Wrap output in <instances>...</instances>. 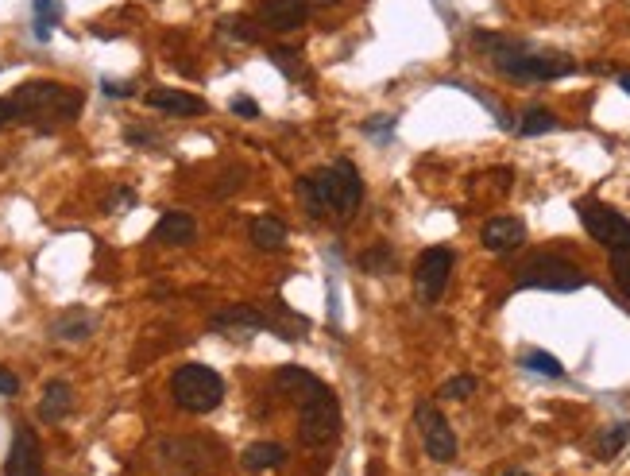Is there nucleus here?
I'll use <instances>...</instances> for the list:
<instances>
[{"label": "nucleus", "instance_id": "nucleus-1", "mask_svg": "<svg viewBox=\"0 0 630 476\" xmlns=\"http://www.w3.org/2000/svg\"><path fill=\"white\" fill-rule=\"evenodd\" d=\"M275 384L298 399V434H302V446L310 449L333 446L337 434H341V403H337L333 387L321 384L314 372H306L298 364L279 368Z\"/></svg>", "mask_w": 630, "mask_h": 476}, {"label": "nucleus", "instance_id": "nucleus-2", "mask_svg": "<svg viewBox=\"0 0 630 476\" xmlns=\"http://www.w3.org/2000/svg\"><path fill=\"white\" fill-rule=\"evenodd\" d=\"M476 47L491 59V66L499 74H507L515 82H553V78L576 74V62L569 55L538 51L522 39H507V35H495V31H476Z\"/></svg>", "mask_w": 630, "mask_h": 476}, {"label": "nucleus", "instance_id": "nucleus-3", "mask_svg": "<svg viewBox=\"0 0 630 476\" xmlns=\"http://www.w3.org/2000/svg\"><path fill=\"white\" fill-rule=\"evenodd\" d=\"M298 190V202L302 209L314 217V221H325L329 213L337 217H352L360 202H364V182L356 175V167L348 159H337L333 167H317L310 175L294 182Z\"/></svg>", "mask_w": 630, "mask_h": 476}, {"label": "nucleus", "instance_id": "nucleus-4", "mask_svg": "<svg viewBox=\"0 0 630 476\" xmlns=\"http://www.w3.org/2000/svg\"><path fill=\"white\" fill-rule=\"evenodd\" d=\"M12 120L16 124H39V128H55L62 120H74L82 113V93L58 82H28L8 97Z\"/></svg>", "mask_w": 630, "mask_h": 476}, {"label": "nucleus", "instance_id": "nucleus-5", "mask_svg": "<svg viewBox=\"0 0 630 476\" xmlns=\"http://www.w3.org/2000/svg\"><path fill=\"white\" fill-rule=\"evenodd\" d=\"M171 395L182 411H190V415H209V411L221 407L225 384H221V376H217L209 364H182L171 376Z\"/></svg>", "mask_w": 630, "mask_h": 476}, {"label": "nucleus", "instance_id": "nucleus-6", "mask_svg": "<svg viewBox=\"0 0 630 476\" xmlns=\"http://www.w3.org/2000/svg\"><path fill=\"white\" fill-rule=\"evenodd\" d=\"M518 287H534V291H580L584 287V271L561 260V256H534L515 271Z\"/></svg>", "mask_w": 630, "mask_h": 476}, {"label": "nucleus", "instance_id": "nucleus-7", "mask_svg": "<svg viewBox=\"0 0 630 476\" xmlns=\"http://www.w3.org/2000/svg\"><path fill=\"white\" fill-rule=\"evenodd\" d=\"M576 213H580V221H584L588 237L600 240L603 248H611V252L630 248V221L619 213V209L603 206V202H580Z\"/></svg>", "mask_w": 630, "mask_h": 476}, {"label": "nucleus", "instance_id": "nucleus-8", "mask_svg": "<svg viewBox=\"0 0 630 476\" xmlns=\"http://www.w3.org/2000/svg\"><path fill=\"white\" fill-rule=\"evenodd\" d=\"M453 275V248H426L414 264V291L422 302H437Z\"/></svg>", "mask_w": 630, "mask_h": 476}, {"label": "nucleus", "instance_id": "nucleus-9", "mask_svg": "<svg viewBox=\"0 0 630 476\" xmlns=\"http://www.w3.org/2000/svg\"><path fill=\"white\" fill-rule=\"evenodd\" d=\"M414 422H418V434H422V446L430 453L433 461H453L457 457V434L453 426L445 422V415L433 407V403H418L414 407Z\"/></svg>", "mask_w": 630, "mask_h": 476}, {"label": "nucleus", "instance_id": "nucleus-10", "mask_svg": "<svg viewBox=\"0 0 630 476\" xmlns=\"http://www.w3.org/2000/svg\"><path fill=\"white\" fill-rule=\"evenodd\" d=\"M4 476H43V449H39V438H35V430H31L28 422L16 426Z\"/></svg>", "mask_w": 630, "mask_h": 476}, {"label": "nucleus", "instance_id": "nucleus-11", "mask_svg": "<svg viewBox=\"0 0 630 476\" xmlns=\"http://www.w3.org/2000/svg\"><path fill=\"white\" fill-rule=\"evenodd\" d=\"M213 329H225L232 337H248V333H259V329H271V314H263L256 306H225V310H217L213 314Z\"/></svg>", "mask_w": 630, "mask_h": 476}, {"label": "nucleus", "instance_id": "nucleus-12", "mask_svg": "<svg viewBox=\"0 0 630 476\" xmlns=\"http://www.w3.org/2000/svg\"><path fill=\"white\" fill-rule=\"evenodd\" d=\"M310 20V4L306 0H263L259 4V24L275 31H298Z\"/></svg>", "mask_w": 630, "mask_h": 476}, {"label": "nucleus", "instance_id": "nucleus-13", "mask_svg": "<svg viewBox=\"0 0 630 476\" xmlns=\"http://www.w3.org/2000/svg\"><path fill=\"white\" fill-rule=\"evenodd\" d=\"M480 240H484L487 252H515L518 244L526 240V225H522V217H491L484 225V233H480Z\"/></svg>", "mask_w": 630, "mask_h": 476}, {"label": "nucleus", "instance_id": "nucleus-14", "mask_svg": "<svg viewBox=\"0 0 630 476\" xmlns=\"http://www.w3.org/2000/svg\"><path fill=\"white\" fill-rule=\"evenodd\" d=\"M147 105L151 109H159V113H174V117H201L209 105L201 101V97H194V93L186 90H151L147 93Z\"/></svg>", "mask_w": 630, "mask_h": 476}, {"label": "nucleus", "instance_id": "nucleus-15", "mask_svg": "<svg viewBox=\"0 0 630 476\" xmlns=\"http://www.w3.org/2000/svg\"><path fill=\"white\" fill-rule=\"evenodd\" d=\"M194 237H198V225H194V217L182 213V209L163 213V217L155 221V229H151V240H159V244H190Z\"/></svg>", "mask_w": 630, "mask_h": 476}, {"label": "nucleus", "instance_id": "nucleus-16", "mask_svg": "<svg viewBox=\"0 0 630 476\" xmlns=\"http://www.w3.org/2000/svg\"><path fill=\"white\" fill-rule=\"evenodd\" d=\"M93 326H97V318L89 314L86 306H70V310H62L55 318L51 333H55L58 341H86L89 333H93Z\"/></svg>", "mask_w": 630, "mask_h": 476}, {"label": "nucleus", "instance_id": "nucleus-17", "mask_svg": "<svg viewBox=\"0 0 630 476\" xmlns=\"http://www.w3.org/2000/svg\"><path fill=\"white\" fill-rule=\"evenodd\" d=\"M70 407H74V391H70V384L51 380L47 391H43V399H39V418H43V422H62V418L70 415Z\"/></svg>", "mask_w": 630, "mask_h": 476}, {"label": "nucleus", "instance_id": "nucleus-18", "mask_svg": "<svg viewBox=\"0 0 630 476\" xmlns=\"http://www.w3.org/2000/svg\"><path fill=\"white\" fill-rule=\"evenodd\" d=\"M248 233H252V244L263 248V252H279V248L287 244V225H283L275 213H259Z\"/></svg>", "mask_w": 630, "mask_h": 476}, {"label": "nucleus", "instance_id": "nucleus-19", "mask_svg": "<svg viewBox=\"0 0 630 476\" xmlns=\"http://www.w3.org/2000/svg\"><path fill=\"white\" fill-rule=\"evenodd\" d=\"M244 465L256 469V473H263V469H279V465H287V449L275 446V442H256V446L244 449Z\"/></svg>", "mask_w": 630, "mask_h": 476}, {"label": "nucleus", "instance_id": "nucleus-20", "mask_svg": "<svg viewBox=\"0 0 630 476\" xmlns=\"http://www.w3.org/2000/svg\"><path fill=\"white\" fill-rule=\"evenodd\" d=\"M522 368H526V372H538L545 380H561V376H565V364L557 357H549V353H542V349H526V353H522Z\"/></svg>", "mask_w": 630, "mask_h": 476}, {"label": "nucleus", "instance_id": "nucleus-21", "mask_svg": "<svg viewBox=\"0 0 630 476\" xmlns=\"http://www.w3.org/2000/svg\"><path fill=\"white\" fill-rule=\"evenodd\" d=\"M630 442V422H619V426H607L600 438H596V457L600 461H611L619 449Z\"/></svg>", "mask_w": 630, "mask_h": 476}, {"label": "nucleus", "instance_id": "nucleus-22", "mask_svg": "<svg viewBox=\"0 0 630 476\" xmlns=\"http://www.w3.org/2000/svg\"><path fill=\"white\" fill-rule=\"evenodd\" d=\"M62 20V4L58 0H35V39H51V28Z\"/></svg>", "mask_w": 630, "mask_h": 476}, {"label": "nucleus", "instance_id": "nucleus-23", "mask_svg": "<svg viewBox=\"0 0 630 476\" xmlns=\"http://www.w3.org/2000/svg\"><path fill=\"white\" fill-rule=\"evenodd\" d=\"M217 28L225 31V39H236V43H259L256 20H248V16H225Z\"/></svg>", "mask_w": 630, "mask_h": 476}, {"label": "nucleus", "instance_id": "nucleus-24", "mask_svg": "<svg viewBox=\"0 0 630 476\" xmlns=\"http://www.w3.org/2000/svg\"><path fill=\"white\" fill-rule=\"evenodd\" d=\"M553 128H557V117H553L549 109H530V113L522 117V124H518L522 136H542V132H553Z\"/></svg>", "mask_w": 630, "mask_h": 476}, {"label": "nucleus", "instance_id": "nucleus-25", "mask_svg": "<svg viewBox=\"0 0 630 476\" xmlns=\"http://www.w3.org/2000/svg\"><path fill=\"white\" fill-rule=\"evenodd\" d=\"M611 275H615L619 291L630 298V248H619V252H611Z\"/></svg>", "mask_w": 630, "mask_h": 476}, {"label": "nucleus", "instance_id": "nucleus-26", "mask_svg": "<svg viewBox=\"0 0 630 476\" xmlns=\"http://www.w3.org/2000/svg\"><path fill=\"white\" fill-rule=\"evenodd\" d=\"M267 55H271V59L279 62V70H283L287 78H298V74H302V59H298L294 51H283V47H271Z\"/></svg>", "mask_w": 630, "mask_h": 476}, {"label": "nucleus", "instance_id": "nucleus-27", "mask_svg": "<svg viewBox=\"0 0 630 476\" xmlns=\"http://www.w3.org/2000/svg\"><path fill=\"white\" fill-rule=\"evenodd\" d=\"M476 391V376H457L441 387V399H468Z\"/></svg>", "mask_w": 630, "mask_h": 476}, {"label": "nucleus", "instance_id": "nucleus-28", "mask_svg": "<svg viewBox=\"0 0 630 476\" xmlns=\"http://www.w3.org/2000/svg\"><path fill=\"white\" fill-rule=\"evenodd\" d=\"M360 264H364L368 271H387V268H395V260H391V248H387V244H375V248L368 252V256H364V260H360Z\"/></svg>", "mask_w": 630, "mask_h": 476}, {"label": "nucleus", "instance_id": "nucleus-29", "mask_svg": "<svg viewBox=\"0 0 630 476\" xmlns=\"http://www.w3.org/2000/svg\"><path fill=\"white\" fill-rule=\"evenodd\" d=\"M16 391H20V380L8 368H0V395H16Z\"/></svg>", "mask_w": 630, "mask_h": 476}, {"label": "nucleus", "instance_id": "nucleus-30", "mask_svg": "<svg viewBox=\"0 0 630 476\" xmlns=\"http://www.w3.org/2000/svg\"><path fill=\"white\" fill-rule=\"evenodd\" d=\"M232 113H236V117H256L259 109H256V101H248V97H240V101H232Z\"/></svg>", "mask_w": 630, "mask_h": 476}, {"label": "nucleus", "instance_id": "nucleus-31", "mask_svg": "<svg viewBox=\"0 0 630 476\" xmlns=\"http://www.w3.org/2000/svg\"><path fill=\"white\" fill-rule=\"evenodd\" d=\"M8 124H16L12 120V105H8V97H0V128H8Z\"/></svg>", "mask_w": 630, "mask_h": 476}, {"label": "nucleus", "instance_id": "nucleus-32", "mask_svg": "<svg viewBox=\"0 0 630 476\" xmlns=\"http://www.w3.org/2000/svg\"><path fill=\"white\" fill-rule=\"evenodd\" d=\"M105 93H109V97H128V86H120V82H105Z\"/></svg>", "mask_w": 630, "mask_h": 476}, {"label": "nucleus", "instance_id": "nucleus-33", "mask_svg": "<svg viewBox=\"0 0 630 476\" xmlns=\"http://www.w3.org/2000/svg\"><path fill=\"white\" fill-rule=\"evenodd\" d=\"M619 86H623V90L630 93V74H619Z\"/></svg>", "mask_w": 630, "mask_h": 476}, {"label": "nucleus", "instance_id": "nucleus-34", "mask_svg": "<svg viewBox=\"0 0 630 476\" xmlns=\"http://www.w3.org/2000/svg\"><path fill=\"white\" fill-rule=\"evenodd\" d=\"M306 4H325L329 8V4H341V0H306Z\"/></svg>", "mask_w": 630, "mask_h": 476}, {"label": "nucleus", "instance_id": "nucleus-35", "mask_svg": "<svg viewBox=\"0 0 630 476\" xmlns=\"http://www.w3.org/2000/svg\"><path fill=\"white\" fill-rule=\"evenodd\" d=\"M503 476H530V473H518V469H511V473H503Z\"/></svg>", "mask_w": 630, "mask_h": 476}]
</instances>
